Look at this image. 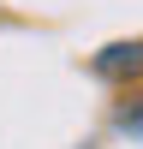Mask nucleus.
Returning <instances> with one entry per match:
<instances>
[{"label":"nucleus","instance_id":"1","mask_svg":"<svg viewBox=\"0 0 143 149\" xmlns=\"http://www.w3.org/2000/svg\"><path fill=\"white\" fill-rule=\"evenodd\" d=\"M90 72H95V78H107V84H131V78H143V42H107L101 54L90 60Z\"/></svg>","mask_w":143,"mask_h":149},{"label":"nucleus","instance_id":"2","mask_svg":"<svg viewBox=\"0 0 143 149\" xmlns=\"http://www.w3.org/2000/svg\"><path fill=\"white\" fill-rule=\"evenodd\" d=\"M119 131L143 137V95H125V107H119Z\"/></svg>","mask_w":143,"mask_h":149}]
</instances>
